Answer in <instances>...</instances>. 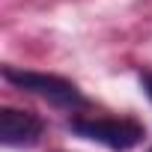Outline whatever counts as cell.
<instances>
[{
    "label": "cell",
    "mask_w": 152,
    "mask_h": 152,
    "mask_svg": "<svg viewBox=\"0 0 152 152\" xmlns=\"http://www.w3.org/2000/svg\"><path fill=\"white\" fill-rule=\"evenodd\" d=\"M42 137V119L36 113L18 110V107H3L0 110V140L9 149H30Z\"/></svg>",
    "instance_id": "3957f363"
},
{
    "label": "cell",
    "mask_w": 152,
    "mask_h": 152,
    "mask_svg": "<svg viewBox=\"0 0 152 152\" xmlns=\"http://www.w3.org/2000/svg\"><path fill=\"white\" fill-rule=\"evenodd\" d=\"M72 131L87 137V140H96V143H102L107 149H116V152L134 149L143 140V134H146L137 119H128V116H96V113L75 116L72 119Z\"/></svg>",
    "instance_id": "6da1fadb"
},
{
    "label": "cell",
    "mask_w": 152,
    "mask_h": 152,
    "mask_svg": "<svg viewBox=\"0 0 152 152\" xmlns=\"http://www.w3.org/2000/svg\"><path fill=\"white\" fill-rule=\"evenodd\" d=\"M143 87H146V93H149V99H152V72L143 75Z\"/></svg>",
    "instance_id": "277c9868"
},
{
    "label": "cell",
    "mask_w": 152,
    "mask_h": 152,
    "mask_svg": "<svg viewBox=\"0 0 152 152\" xmlns=\"http://www.w3.org/2000/svg\"><path fill=\"white\" fill-rule=\"evenodd\" d=\"M3 78L15 87H21L24 93H33L39 99H45L54 107H66V110H78L84 107V96L81 90L75 87L66 78H57V75H45V72H30V69H15L6 66L3 69Z\"/></svg>",
    "instance_id": "7a4b0ae2"
}]
</instances>
